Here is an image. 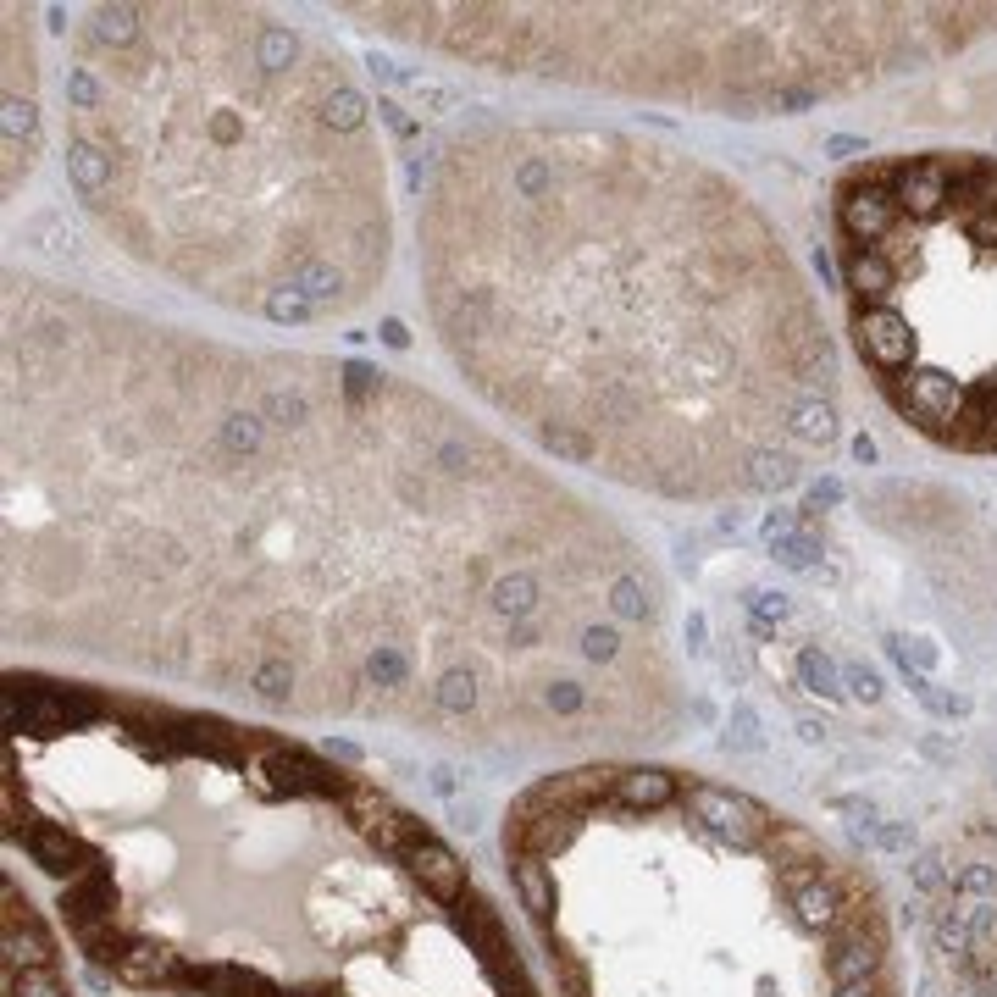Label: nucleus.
Instances as JSON below:
<instances>
[{
	"mask_svg": "<svg viewBox=\"0 0 997 997\" xmlns=\"http://www.w3.org/2000/svg\"><path fill=\"white\" fill-rule=\"evenodd\" d=\"M621 527L383 366L6 294V632L460 743L665 737Z\"/></svg>",
	"mask_w": 997,
	"mask_h": 997,
	"instance_id": "nucleus-1",
	"label": "nucleus"
},
{
	"mask_svg": "<svg viewBox=\"0 0 997 997\" xmlns=\"http://www.w3.org/2000/svg\"><path fill=\"white\" fill-rule=\"evenodd\" d=\"M438 344L499 416L665 499L748 493L776 427L837 377L759 211L610 128H477L421 200Z\"/></svg>",
	"mask_w": 997,
	"mask_h": 997,
	"instance_id": "nucleus-2",
	"label": "nucleus"
},
{
	"mask_svg": "<svg viewBox=\"0 0 997 997\" xmlns=\"http://www.w3.org/2000/svg\"><path fill=\"white\" fill-rule=\"evenodd\" d=\"M61 167L122 250L233 311H355L388 266L372 100L338 50L244 6H95Z\"/></svg>",
	"mask_w": 997,
	"mask_h": 997,
	"instance_id": "nucleus-3",
	"label": "nucleus"
},
{
	"mask_svg": "<svg viewBox=\"0 0 997 997\" xmlns=\"http://www.w3.org/2000/svg\"><path fill=\"white\" fill-rule=\"evenodd\" d=\"M848 338L920 438L997 455V156L865 161L831 200Z\"/></svg>",
	"mask_w": 997,
	"mask_h": 997,
	"instance_id": "nucleus-4",
	"label": "nucleus"
},
{
	"mask_svg": "<svg viewBox=\"0 0 997 997\" xmlns=\"http://www.w3.org/2000/svg\"><path fill=\"white\" fill-rule=\"evenodd\" d=\"M405 865H410V881L421 887V898H433V903H460L466 898V865H460L433 831L405 853Z\"/></svg>",
	"mask_w": 997,
	"mask_h": 997,
	"instance_id": "nucleus-5",
	"label": "nucleus"
},
{
	"mask_svg": "<svg viewBox=\"0 0 997 997\" xmlns=\"http://www.w3.org/2000/svg\"><path fill=\"white\" fill-rule=\"evenodd\" d=\"M770 560L787 565V571H820V538L804 527V521H793L787 532H776V538H765Z\"/></svg>",
	"mask_w": 997,
	"mask_h": 997,
	"instance_id": "nucleus-6",
	"label": "nucleus"
},
{
	"mask_svg": "<svg viewBox=\"0 0 997 997\" xmlns=\"http://www.w3.org/2000/svg\"><path fill=\"white\" fill-rule=\"evenodd\" d=\"M798 687L831 704V698H842V665L831 660L826 649H815V643H809V649H798Z\"/></svg>",
	"mask_w": 997,
	"mask_h": 997,
	"instance_id": "nucleus-7",
	"label": "nucleus"
},
{
	"mask_svg": "<svg viewBox=\"0 0 997 997\" xmlns=\"http://www.w3.org/2000/svg\"><path fill=\"white\" fill-rule=\"evenodd\" d=\"M6 997H67L61 970H6Z\"/></svg>",
	"mask_w": 997,
	"mask_h": 997,
	"instance_id": "nucleus-8",
	"label": "nucleus"
},
{
	"mask_svg": "<svg viewBox=\"0 0 997 997\" xmlns=\"http://www.w3.org/2000/svg\"><path fill=\"white\" fill-rule=\"evenodd\" d=\"M726 748H737V754H759V748H765L759 715H754L748 704H732V721H726Z\"/></svg>",
	"mask_w": 997,
	"mask_h": 997,
	"instance_id": "nucleus-9",
	"label": "nucleus"
},
{
	"mask_svg": "<svg viewBox=\"0 0 997 997\" xmlns=\"http://www.w3.org/2000/svg\"><path fill=\"white\" fill-rule=\"evenodd\" d=\"M787 615H793V599H787V593H776V588H754V593H748V621L781 626Z\"/></svg>",
	"mask_w": 997,
	"mask_h": 997,
	"instance_id": "nucleus-10",
	"label": "nucleus"
},
{
	"mask_svg": "<svg viewBox=\"0 0 997 997\" xmlns=\"http://www.w3.org/2000/svg\"><path fill=\"white\" fill-rule=\"evenodd\" d=\"M842 687H848L853 698L876 704V698H881V671H876V665H859V660H853V665H842Z\"/></svg>",
	"mask_w": 997,
	"mask_h": 997,
	"instance_id": "nucleus-11",
	"label": "nucleus"
},
{
	"mask_svg": "<svg viewBox=\"0 0 997 997\" xmlns=\"http://www.w3.org/2000/svg\"><path fill=\"white\" fill-rule=\"evenodd\" d=\"M870 842H876V848H892V853H903V848H914V831L903 826V820H876V831H870Z\"/></svg>",
	"mask_w": 997,
	"mask_h": 997,
	"instance_id": "nucleus-12",
	"label": "nucleus"
},
{
	"mask_svg": "<svg viewBox=\"0 0 997 997\" xmlns=\"http://www.w3.org/2000/svg\"><path fill=\"white\" fill-rule=\"evenodd\" d=\"M848 499V488H842L837 477H820L815 488H809V499H804V510H831V505H842Z\"/></svg>",
	"mask_w": 997,
	"mask_h": 997,
	"instance_id": "nucleus-13",
	"label": "nucleus"
},
{
	"mask_svg": "<svg viewBox=\"0 0 997 997\" xmlns=\"http://www.w3.org/2000/svg\"><path fill=\"white\" fill-rule=\"evenodd\" d=\"M826 156L853 161V156H870V145L859 139V133H831V139H826Z\"/></svg>",
	"mask_w": 997,
	"mask_h": 997,
	"instance_id": "nucleus-14",
	"label": "nucleus"
},
{
	"mask_svg": "<svg viewBox=\"0 0 997 997\" xmlns=\"http://www.w3.org/2000/svg\"><path fill=\"white\" fill-rule=\"evenodd\" d=\"M853 460H859V466H876V460H881V449H876V438H865V433L853 438Z\"/></svg>",
	"mask_w": 997,
	"mask_h": 997,
	"instance_id": "nucleus-15",
	"label": "nucleus"
},
{
	"mask_svg": "<svg viewBox=\"0 0 997 997\" xmlns=\"http://www.w3.org/2000/svg\"><path fill=\"white\" fill-rule=\"evenodd\" d=\"M687 654H704V615H687Z\"/></svg>",
	"mask_w": 997,
	"mask_h": 997,
	"instance_id": "nucleus-16",
	"label": "nucleus"
},
{
	"mask_svg": "<svg viewBox=\"0 0 997 997\" xmlns=\"http://www.w3.org/2000/svg\"><path fill=\"white\" fill-rule=\"evenodd\" d=\"M715 527H721L726 538H743V516H737V510H721V521H715Z\"/></svg>",
	"mask_w": 997,
	"mask_h": 997,
	"instance_id": "nucleus-17",
	"label": "nucleus"
},
{
	"mask_svg": "<svg viewBox=\"0 0 997 997\" xmlns=\"http://www.w3.org/2000/svg\"><path fill=\"white\" fill-rule=\"evenodd\" d=\"M798 737H804V743H826V726H820V721H798Z\"/></svg>",
	"mask_w": 997,
	"mask_h": 997,
	"instance_id": "nucleus-18",
	"label": "nucleus"
},
{
	"mask_svg": "<svg viewBox=\"0 0 997 997\" xmlns=\"http://www.w3.org/2000/svg\"><path fill=\"white\" fill-rule=\"evenodd\" d=\"M383 338H388L394 349H405V344H410V338H405V327H399V322H383Z\"/></svg>",
	"mask_w": 997,
	"mask_h": 997,
	"instance_id": "nucleus-19",
	"label": "nucleus"
}]
</instances>
